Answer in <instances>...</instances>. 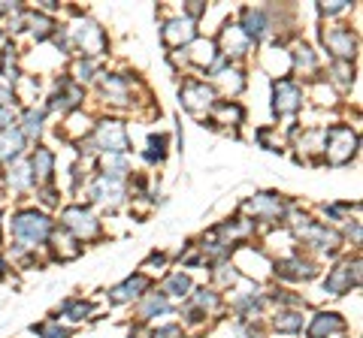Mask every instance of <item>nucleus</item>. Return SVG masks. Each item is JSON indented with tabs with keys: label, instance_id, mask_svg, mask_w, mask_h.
I'll list each match as a JSON object with an SVG mask.
<instances>
[{
	"label": "nucleus",
	"instance_id": "f257e3e1",
	"mask_svg": "<svg viewBox=\"0 0 363 338\" xmlns=\"http://www.w3.org/2000/svg\"><path fill=\"white\" fill-rule=\"evenodd\" d=\"M327 139H330L327 157H330L333 167H342V163H348L351 157H355L357 136H355V130H351V127H330Z\"/></svg>",
	"mask_w": 363,
	"mask_h": 338
},
{
	"label": "nucleus",
	"instance_id": "f03ea898",
	"mask_svg": "<svg viewBox=\"0 0 363 338\" xmlns=\"http://www.w3.org/2000/svg\"><path fill=\"white\" fill-rule=\"evenodd\" d=\"M49 230H52V223H49V218H43V214L37 212H22L18 218L13 221V233L22 239L25 245H39L49 235Z\"/></svg>",
	"mask_w": 363,
	"mask_h": 338
},
{
	"label": "nucleus",
	"instance_id": "7ed1b4c3",
	"mask_svg": "<svg viewBox=\"0 0 363 338\" xmlns=\"http://www.w3.org/2000/svg\"><path fill=\"white\" fill-rule=\"evenodd\" d=\"M94 139H97L100 148L109 151V155H125V148H127V133L118 121H103V124L97 127Z\"/></svg>",
	"mask_w": 363,
	"mask_h": 338
},
{
	"label": "nucleus",
	"instance_id": "20e7f679",
	"mask_svg": "<svg viewBox=\"0 0 363 338\" xmlns=\"http://www.w3.org/2000/svg\"><path fill=\"white\" fill-rule=\"evenodd\" d=\"M360 260H355V263H342V266H336V269L330 272V278H327V293H333V296H342L348 290L351 284H357L360 281Z\"/></svg>",
	"mask_w": 363,
	"mask_h": 338
},
{
	"label": "nucleus",
	"instance_id": "39448f33",
	"mask_svg": "<svg viewBox=\"0 0 363 338\" xmlns=\"http://www.w3.org/2000/svg\"><path fill=\"white\" fill-rule=\"evenodd\" d=\"M73 39L79 43V48H85L88 55H100L103 52V30H100L94 22H79L73 27Z\"/></svg>",
	"mask_w": 363,
	"mask_h": 338
},
{
	"label": "nucleus",
	"instance_id": "423d86ee",
	"mask_svg": "<svg viewBox=\"0 0 363 338\" xmlns=\"http://www.w3.org/2000/svg\"><path fill=\"white\" fill-rule=\"evenodd\" d=\"M60 221H64L67 230H73L79 239H85V235H97V221L94 214L85 212V209H67L60 214Z\"/></svg>",
	"mask_w": 363,
	"mask_h": 338
},
{
	"label": "nucleus",
	"instance_id": "0eeeda50",
	"mask_svg": "<svg viewBox=\"0 0 363 338\" xmlns=\"http://www.w3.org/2000/svg\"><path fill=\"white\" fill-rule=\"evenodd\" d=\"M212 88H206L203 82H188L185 88H182V103H185L191 112H200V109H209L212 106Z\"/></svg>",
	"mask_w": 363,
	"mask_h": 338
},
{
	"label": "nucleus",
	"instance_id": "6e6552de",
	"mask_svg": "<svg viewBox=\"0 0 363 338\" xmlns=\"http://www.w3.org/2000/svg\"><path fill=\"white\" fill-rule=\"evenodd\" d=\"M324 43H327L339 58H351V55H355L357 39H355V34H351L348 27H333V30H324Z\"/></svg>",
	"mask_w": 363,
	"mask_h": 338
},
{
	"label": "nucleus",
	"instance_id": "1a4fd4ad",
	"mask_svg": "<svg viewBox=\"0 0 363 338\" xmlns=\"http://www.w3.org/2000/svg\"><path fill=\"white\" fill-rule=\"evenodd\" d=\"M300 88L294 85L291 79H281L276 82V112L279 115H288V112H294L300 106Z\"/></svg>",
	"mask_w": 363,
	"mask_h": 338
},
{
	"label": "nucleus",
	"instance_id": "9d476101",
	"mask_svg": "<svg viewBox=\"0 0 363 338\" xmlns=\"http://www.w3.org/2000/svg\"><path fill=\"white\" fill-rule=\"evenodd\" d=\"M188 39H194V22L191 18H173V22H167L164 27V43L167 46H182L188 43Z\"/></svg>",
	"mask_w": 363,
	"mask_h": 338
},
{
	"label": "nucleus",
	"instance_id": "9b49d317",
	"mask_svg": "<svg viewBox=\"0 0 363 338\" xmlns=\"http://www.w3.org/2000/svg\"><path fill=\"white\" fill-rule=\"evenodd\" d=\"M342 323L339 314H318L315 320L309 326V338H324V335H333V332H342Z\"/></svg>",
	"mask_w": 363,
	"mask_h": 338
},
{
	"label": "nucleus",
	"instance_id": "f8f14e48",
	"mask_svg": "<svg viewBox=\"0 0 363 338\" xmlns=\"http://www.w3.org/2000/svg\"><path fill=\"white\" fill-rule=\"evenodd\" d=\"M248 209L255 214H260V218H267V221H276L281 214V202L272 197V193H260V197H255L248 202Z\"/></svg>",
	"mask_w": 363,
	"mask_h": 338
},
{
	"label": "nucleus",
	"instance_id": "ddd939ff",
	"mask_svg": "<svg viewBox=\"0 0 363 338\" xmlns=\"http://www.w3.org/2000/svg\"><path fill=\"white\" fill-rule=\"evenodd\" d=\"M276 272L281 278H312V275H315L312 263H302V260H281L276 266Z\"/></svg>",
	"mask_w": 363,
	"mask_h": 338
},
{
	"label": "nucleus",
	"instance_id": "4468645a",
	"mask_svg": "<svg viewBox=\"0 0 363 338\" xmlns=\"http://www.w3.org/2000/svg\"><path fill=\"white\" fill-rule=\"evenodd\" d=\"M264 30H267V18H264L260 9H246V13H242V34H246L248 39L260 37Z\"/></svg>",
	"mask_w": 363,
	"mask_h": 338
},
{
	"label": "nucleus",
	"instance_id": "2eb2a0df",
	"mask_svg": "<svg viewBox=\"0 0 363 338\" xmlns=\"http://www.w3.org/2000/svg\"><path fill=\"white\" fill-rule=\"evenodd\" d=\"M148 287V281L143 278V275H136V278H130L125 281L121 287H115L113 290V302H127V299H134V296H139Z\"/></svg>",
	"mask_w": 363,
	"mask_h": 338
},
{
	"label": "nucleus",
	"instance_id": "dca6fc26",
	"mask_svg": "<svg viewBox=\"0 0 363 338\" xmlns=\"http://www.w3.org/2000/svg\"><path fill=\"white\" fill-rule=\"evenodd\" d=\"M22 151V133L4 130L0 133V160H13Z\"/></svg>",
	"mask_w": 363,
	"mask_h": 338
},
{
	"label": "nucleus",
	"instance_id": "f3484780",
	"mask_svg": "<svg viewBox=\"0 0 363 338\" xmlns=\"http://www.w3.org/2000/svg\"><path fill=\"white\" fill-rule=\"evenodd\" d=\"M52 167H55L52 151H49V148H37L34 163H30V169H34V176H37V178H49V176H52Z\"/></svg>",
	"mask_w": 363,
	"mask_h": 338
},
{
	"label": "nucleus",
	"instance_id": "a211bd4d",
	"mask_svg": "<svg viewBox=\"0 0 363 338\" xmlns=\"http://www.w3.org/2000/svg\"><path fill=\"white\" fill-rule=\"evenodd\" d=\"M221 39H224V46L227 48H234V55H242V52H246V48H248V37L246 34H242V30L239 27H224V34H221Z\"/></svg>",
	"mask_w": 363,
	"mask_h": 338
},
{
	"label": "nucleus",
	"instance_id": "6ab92c4d",
	"mask_svg": "<svg viewBox=\"0 0 363 338\" xmlns=\"http://www.w3.org/2000/svg\"><path fill=\"white\" fill-rule=\"evenodd\" d=\"M103 91L115 100V103H125L127 100V82H121L118 76H103Z\"/></svg>",
	"mask_w": 363,
	"mask_h": 338
},
{
	"label": "nucleus",
	"instance_id": "aec40b11",
	"mask_svg": "<svg viewBox=\"0 0 363 338\" xmlns=\"http://www.w3.org/2000/svg\"><path fill=\"white\" fill-rule=\"evenodd\" d=\"M300 326H302V314H297V311H285L276 317V330H281V332H297Z\"/></svg>",
	"mask_w": 363,
	"mask_h": 338
},
{
	"label": "nucleus",
	"instance_id": "412c9836",
	"mask_svg": "<svg viewBox=\"0 0 363 338\" xmlns=\"http://www.w3.org/2000/svg\"><path fill=\"white\" fill-rule=\"evenodd\" d=\"M39 127H43V112H25V127H22V136H27V139H34L37 133H39Z\"/></svg>",
	"mask_w": 363,
	"mask_h": 338
},
{
	"label": "nucleus",
	"instance_id": "4be33fe9",
	"mask_svg": "<svg viewBox=\"0 0 363 338\" xmlns=\"http://www.w3.org/2000/svg\"><path fill=\"white\" fill-rule=\"evenodd\" d=\"M155 311H167V299H164L160 293H151V296H148V302L143 305V317L155 314Z\"/></svg>",
	"mask_w": 363,
	"mask_h": 338
},
{
	"label": "nucleus",
	"instance_id": "5701e85b",
	"mask_svg": "<svg viewBox=\"0 0 363 338\" xmlns=\"http://www.w3.org/2000/svg\"><path fill=\"white\" fill-rule=\"evenodd\" d=\"M191 287V281H188V275H173V278L167 281V293H173V296H182Z\"/></svg>",
	"mask_w": 363,
	"mask_h": 338
},
{
	"label": "nucleus",
	"instance_id": "b1692460",
	"mask_svg": "<svg viewBox=\"0 0 363 338\" xmlns=\"http://www.w3.org/2000/svg\"><path fill=\"white\" fill-rule=\"evenodd\" d=\"M27 172H30V169L25 167V163H18V167L9 172V181H13L15 188H27V184H30V176H27Z\"/></svg>",
	"mask_w": 363,
	"mask_h": 338
},
{
	"label": "nucleus",
	"instance_id": "393cba45",
	"mask_svg": "<svg viewBox=\"0 0 363 338\" xmlns=\"http://www.w3.org/2000/svg\"><path fill=\"white\" fill-rule=\"evenodd\" d=\"M212 48H215L212 43H197L194 46V55H191V58H194L197 64H209V60H212Z\"/></svg>",
	"mask_w": 363,
	"mask_h": 338
},
{
	"label": "nucleus",
	"instance_id": "a878e982",
	"mask_svg": "<svg viewBox=\"0 0 363 338\" xmlns=\"http://www.w3.org/2000/svg\"><path fill=\"white\" fill-rule=\"evenodd\" d=\"M64 311L73 317V320H82V317L88 314V302H67V305H64Z\"/></svg>",
	"mask_w": 363,
	"mask_h": 338
},
{
	"label": "nucleus",
	"instance_id": "bb28decb",
	"mask_svg": "<svg viewBox=\"0 0 363 338\" xmlns=\"http://www.w3.org/2000/svg\"><path fill=\"white\" fill-rule=\"evenodd\" d=\"M297 64L300 67H315V58H312V48L309 46H297Z\"/></svg>",
	"mask_w": 363,
	"mask_h": 338
},
{
	"label": "nucleus",
	"instance_id": "cd10ccee",
	"mask_svg": "<svg viewBox=\"0 0 363 338\" xmlns=\"http://www.w3.org/2000/svg\"><path fill=\"white\" fill-rule=\"evenodd\" d=\"M34 332H39L43 338H64V335H67V330H60V326H52V323H49V326H34Z\"/></svg>",
	"mask_w": 363,
	"mask_h": 338
},
{
	"label": "nucleus",
	"instance_id": "c85d7f7f",
	"mask_svg": "<svg viewBox=\"0 0 363 338\" xmlns=\"http://www.w3.org/2000/svg\"><path fill=\"white\" fill-rule=\"evenodd\" d=\"M164 145H167V139H164V136H155V139H151L148 157H151V160H160V157H164Z\"/></svg>",
	"mask_w": 363,
	"mask_h": 338
},
{
	"label": "nucleus",
	"instance_id": "c756f323",
	"mask_svg": "<svg viewBox=\"0 0 363 338\" xmlns=\"http://www.w3.org/2000/svg\"><path fill=\"white\" fill-rule=\"evenodd\" d=\"M13 109H9V106H0V133H4V130H9V124H13Z\"/></svg>",
	"mask_w": 363,
	"mask_h": 338
},
{
	"label": "nucleus",
	"instance_id": "7c9ffc66",
	"mask_svg": "<svg viewBox=\"0 0 363 338\" xmlns=\"http://www.w3.org/2000/svg\"><path fill=\"white\" fill-rule=\"evenodd\" d=\"M348 4H342V0H336V4H321V13L324 15H336V13H342Z\"/></svg>",
	"mask_w": 363,
	"mask_h": 338
},
{
	"label": "nucleus",
	"instance_id": "2f4dec72",
	"mask_svg": "<svg viewBox=\"0 0 363 338\" xmlns=\"http://www.w3.org/2000/svg\"><path fill=\"white\" fill-rule=\"evenodd\" d=\"M91 73H94V64H85V60H79V64H76V76H79V79H91Z\"/></svg>",
	"mask_w": 363,
	"mask_h": 338
},
{
	"label": "nucleus",
	"instance_id": "473e14b6",
	"mask_svg": "<svg viewBox=\"0 0 363 338\" xmlns=\"http://www.w3.org/2000/svg\"><path fill=\"white\" fill-rule=\"evenodd\" d=\"M333 73H336V79L342 82V85H348V73H351V70L345 64H336V67H333Z\"/></svg>",
	"mask_w": 363,
	"mask_h": 338
},
{
	"label": "nucleus",
	"instance_id": "72a5a7b5",
	"mask_svg": "<svg viewBox=\"0 0 363 338\" xmlns=\"http://www.w3.org/2000/svg\"><path fill=\"white\" fill-rule=\"evenodd\" d=\"M6 100H9V91H6V88H0V106H9Z\"/></svg>",
	"mask_w": 363,
	"mask_h": 338
}]
</instances>
